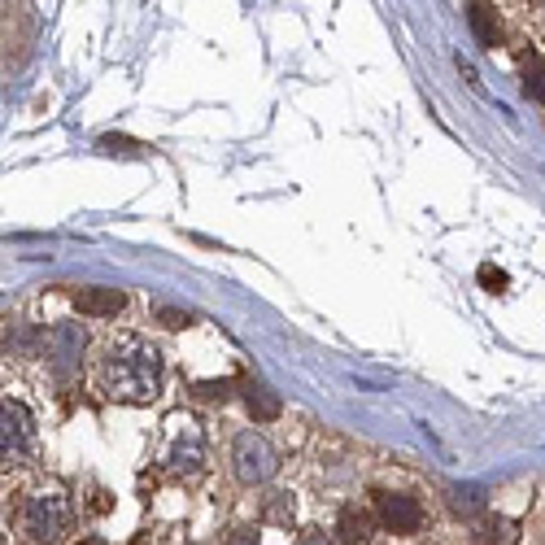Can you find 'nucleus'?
I'll list each match as a JSON object with an SVG mask.
<instances>
[{
    "mask_svg": "<svg viewBox=\"0 0 545 545\" xmlns=\"http://www.w3.org/2000/svg\"><path fill=\"white\" fill-rule=\"evenodd\" d=\"M101 384L114 402L144 406L162 393V354L140 341V336H118L105 345L101 358Z\"/></svg>",
    "mask_w": 545,
    "mask_h": 545,
    "instance_id": "f257e3e1",
    "label": "nucleus"
},
{
    "mask_svg": "<svg viewBox=\"0 0 545 545\" xmlns=\"http://www.w3.org/2000/svg\"><path fill=\"white\" fill-rule=\"evenodd\" d=\"M70 515H75V506H70L66 493H35V498H27V511H22V528H27L31 541L57 545L70 528Z\"/></svg>",
    "mask_w": 545,
    "mask_h": 545,
    "instance_id": "f03ea898",
    "label": "nucleus"
},
{
    "mask_svg": "<svg viewBox=\"0 0 545 545\" xmlns=\"http://www.w3.org/2000/svg\"><path fill=\"white\" fill-rule=\"evenodd\" d=\"M232 463H236V476L245 484H266L280 471V454L275 445L266 441L262 432H240L236 445H232Z\"/></svg>",
    "mask_w": 545,
    "mask_h": 545,
    "instance_id": "7ed1b4c3",
    "label": "nucleus"
},
{
    "mask_svg": "<svg viewBox=\"0 0 545 545\" xmlns=\"http://www.w3.org/2000/svg\"><path fill=\"white\" fill-rule=\"evenodd\" d=\"M35 445V415L14 397H5V406H0V450H5V463L18 454H31Z\"/></svg>",
    "mask_w": 545,
    "mask_h": 545,
    "instance_id": "20e7f679",
    "label": "nucleus"
},
{
    "mask_svg": "<svg viewBox=\"0 0 545 545\" xmlns=\"http://www.w3.org/2000/svg\"><path fill=\"white\" fill-rule=\"evenodd\" d=\"M166 467L184 471V476H197V471L205 467V436L192 419L175 423V441H171V450H166Z\"/></svg>",
    "mask_w": 545,
    "mask_h": 545,
    "instance_id": "39448f33",
    "label": "nucleus"
},
{
    "mask_svg": "<svg viewBox=\"0 0 545 545\" xmlns=\"http://www.w3.org/2000/svg\"><path fill=\"white\" fill-rule=\"evenodd\" d=\"M375 515L393 532H419L423 524V506L410 493H375Z\"/></svg>",
    "mask_w": 545,
    "mask_h": 545,
    "instance_id": "423d86ee",
    "label": "nucleus"
},
{
    "mask_svg": "<svg viewBox=\"0 0 545 545\" xmlns=\"http://www.w3.org/2000/svg\"><path fill=\"white\" fill-rule=\"evenodd\" d=\"M44 345H48V362H53V371L66 375L79 367V354H83V332L75 323H66V327H53V332L44 336Z\"/></svg>",
    "mask_w": 545,
    "mask_h": 545,
    "instance_id": "0eeeda50",
    "label": "nucleus"
},
{
    "mask_svg": "<svg viewBox=\"0 0 545 545\" xmlns=\"http://www.w3.org/2000/svg\"><path fill=\"white\" fill-rule=\"evenodd\" d=\"M123 306H127V297L118 288H79L75 293V310L88 314V319H114Z\"/></svg>",
    "mask_w": 545,
    "mask_h": 545,
    "instance_id": "6e6552de",
    "label": "nucleus"
},
{
    "mask_svg": "<svg viewBox=\"0 0 545 545\" xmlns=\"http://www.w3.org/2000/svg\"><path fill=\"white\" fill-rule=\"evenodd\" d=\"M467 22H471V31H476V40L484 48H498V40H502L498 9H493V5H467Z\"/></svg>",
    "mask_w": 545,
    "mask_h": 545,
    "instance_id": "1a4fd4ad",
    "label": "nucleus"
},
{
    "mask_svg": "<svg viewBox=\"0 0 545 545\" xmlns=\"http://www.w3.org/2000/svg\"><path fill=\"white\" fill-rule=\"evenodd\" d=\"M336 532H341L345 545H362L371 537V515L358 511V506H341V519H336Z\"/></svg>",
    "mask_w": 545,
    "mask_h": 545,
    "instance_id": "9d476101",
    "label": "nucleus"
},
{
    "mask_svg": "<svg viewBox=\"0 0 545 545\" xmlns=\"http://www.w3.org/2000/svg\"><path fill=\"white\" fill-rule=\"evenodd\" d=\"M249 415L258 419V423H271V419H280V397H275L266 384H249Z\"/></svg>",
    "mask_w": 545,
    "mask_h": 545,
    "instance_id": "9b49d317",
    "label": "nucleus"
},
{
    "mask_svg": "<svg viewBox=\"0 0 545 545\" xmlns=\"http://www.w3.org/2000/svg\"><path fill=\"white\" fill-rule=\"evenodd\" d=\"M450 511L463 515V519L480 515L484 511V489H476V484H454L450 489Z\"/></svg>",
    "mask_w": 545,
    "mask_h": 545,
    "instance_id": "f8f14e48",
    "label": "nucleus"
},
{
    "mask_svg": "<svg viewBox=\"0 0 545 545\" xmlns=\"http://www.w3.org/2000/svg\"><path fill=\"white\" fill-rule=\"evenodd\" d=\"M515 524L511 519H484L480 524V545H515Z\"/></svg>",
    "mask_w": 545,
    "mask_h": 545,
    "instance_id": "ddd939ff",
    "label": "nucleus"
},
{
    "mask_svg": "<svg viewBox=\"0 0 545 545\" xmlns=\"http://www.w3.org/2000/svg\"><path fill=\"white\" fill-rule=\"evenodd\" d=\"M262 519H266V524L288 528V524H293V498H288V493H271V498L262 502Z\"/></svg>",
    "mask_w": 545,
    "mask_h": 545,
    "instance_id": "4468645a",
    "label": "nucleus"
},
{
    "mask_svg": "<svg viewBox=\"0 0 545 545\" xmlns=\"http://www.w3.org/2000/svg\"><path fill=\"white\" fill-rule=\"evenodd\" d=\"M524 92L532 96V101L545 105V57H532V62L524 66Z\"/></svg>",
    "mask_w": 545,
    "mask_h": 545,
    "instance_id": "2eb2a0df",
    "label": "nucleus"
},
{
    "mask_svg": "<svg viewBox=\"0 0 545 545\" xmlns=\"http://www.w3.org/2000/svg\"><path fill=\"white\" fill-rule=\"evenodd\" d=\"M480 284L489 288V293H506V271H498L493 262H484L480 266Z\"/></svg>",
    "mask_w": 545,
    "mask_h": 545,
    "instance_id": "dca6fc26",
    "label": "nucleus"
},
{
    "mask_svg": "<svg viewBox=\"0 0 545 545\" xmlns=\"http://www.w3.org/2000/svg\"><path fill=\"white\" fill-rule=\"evenodd\" d=\"M101 149H105V153L136 157V153H140V144H136V140H127V136H101Z\"/></svg>",
    "mask_w": 545,
    "mask_h": 545,
    "instance_id": "f3484780",
    "label": "nucleus"
},
{
    "mask_svg": "<svg viewBox=\"0 0 545 545\" xmlns=\"http://www.w3.org/2000/svg\"><path fill=\"white\" fill-rule=\"evenodd\" d=\"M157 319H162L166 327H188V323H192V314H188V310H171V306H162V310H157Z\"/></svg>",
    "mask_w": 545,
    "mask_h": 545,
    "instance_id": "a211bd4d",
    "label": "nucleus"
},
{
    "mask_svg": "<svg viewBox=\"0 0 545 545\" xmlns=\"http://www.w3.org/2000/svg\"><path fill=\"white\" fill-rule=\"evenodd\" d=\"M297 545H336V537H332V532H323V528H306L297 537Z\"/></svg>",
    "mask_w": 545,
    "mask_h": 545,
    "instance_id": "6ab92c4d",
    "label": "nucleus"
},
{
    "mask_svg": "<svg viewBox=\"0 0 545 545\" xmlns=\"http://www.w3.org/2000/svg\"><path fill=\"white\" fill-rule=\"evenodd\" d=\"M197 397H205V402H223V397H227V380H218V384H197Z\"/></svg>",
    "mask_w": 545,
    "mask_h": 545,
    "instance_id": "aec40b11",
    "label": "nucleus"
},
{
    "mask_svg": "<svg viewBox=\"0 0 545 545\" xmlns=\"http://www.w3.org/2000/svg\"><path fill=\"white\" fill-rule=\"evenodd\" d=\"M227 545H258V528H236Z\"/></svg>",
    "mask_w": 545,
    "mask_h": 545,
    "instance_id": "412c9836",
    "label": "nucleus"
},
{
    "mask_svg": "<svg viewBox=\"0 0 545 545\" xmlns=\"http://www.w3.org/2000/svg\"><path fill=\"white\" fill-rule=\"evenodd\" d=\"M79 545H105V537H88V541H79Z\"/></svg>",
    "mask_w": 545,
    "mask_h": 545,
    "instance_id": "4be33fe9",
    "label": "nucleus"
}]
</instances>
